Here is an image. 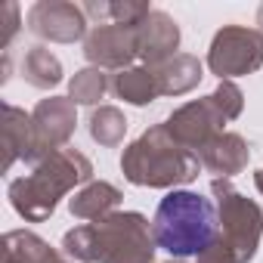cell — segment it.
<instances>
[{
  "label": "cell",
  "instance_id": "obj_10",
  "mask_svg": "<svg viewBox=\"0 0 263 263\" xmlns=\"http://www.w3.org/2000/svg\"><path fill=\"white\" fill-rule=\"evenodd\" d=\"M84 56L93 68L124 71V68H130L134 59H140V28L115 25V22L96 25L84 41Z\"/></svg>",
  "mask_w": 263,
  "mask_h": 263
},
{
  "label": "cell",
  "instance_id": "obj_23",
  "mask_svg": "<svg viewBox=\"0 0 263 263\" xmlns=\"http://www.w3.org/2000/svg\"><path fill=\"white\" fill-rule=\"evenodd\" d=\"M195 263H238V257L229 251V245H226L223 238H217L204 254H198V257H195Z\"/></svg>",
  "mask_w": 263,
  "mask_h": 263
},
{
  "label": "cell",
  "instance_id": "obj_6",
  "mask_svg": "<svg viewBox=\"0 0 263 263\" xmlns=\"http://www.w3.org/2000/svg\"><path fill=\"white\" fill-rule=\"evenodd\" d=\"M263 65V34L245 25H223L208 50V68L220 81L254 74Z\"/></svg>",
  "mask_w": 263,
  "mask_h": 263
},
{
  "label": "cell",
  "instance_id": "obj_16",
  "mask_svg": "<svg viewBox=\"0 0 263 263\" xmlns=\"http://www.w3.org/2000/svg\"><path fill=\"white\" fill-rule=\"evenodd\" d=\"M121 189L105 183V180H93L87 186H81L74 192V198H68V211L78 220H102L108 214H115V208L121 204Z\"/></svg>",
  "mask_w": 263,
  "mask_h": 263
},
{
  "label": "cell",
  "instance_id": "obj_21",
  "mask_svg": "<svg viewBox=\"0 0 263 263\" xmlns=\"http://www.w3.org/2000/svg\"><path fill=\"white\" fill-rule=\"evenodd\" d=\"M211 99H214V105L220 108V115L226 121H235L241 115V108H245V93L238 90L235 81H220L217 90L211 93Z\"/></svg>",
  "mask_w": 263,
  "mask_h": 263
},
{
  "label": "cell",
  "instance_id": "obj_25",
  "mask_svg": "<svg viewBox=\"0 0 263 263\" xmlns=\"http://www.w3.org/2000/svg\"><path fill=\"white\" fill-rule=\"evenodd\" d=\"M257 25H260V28H257V31H260V34H263V7H260V10H257Z\"/></svg>",
  "mask_w": 263,
  "mask_h": 263
},
{
  "label": "cell",
  "instance_id": "obj_5",
  "mask_svg": "<svg viewBox=\"0 0 263 263\" xmlns=\"http://www.w3.org/2000/svg\"><path fill=\"white\" fill-rule=\"evenodd\" d=\"M211 195L220 217V238L238 257V263H251L257 257L263 238V211L254 198L241 195L229 180H211Z\"/></svg>",
  "mask_w": 263,
  "mask_h": 263
},
{
  "label": "cell",
  "instance_id": "obj_13",
  "mask_svg": "<svg viewBox=\"0 0 263 263\" xmlns=\"http://www.w3.org/2000/svg\"><path fill=\"white\" fill-rule=\"evenodd\" d=\"M180 50V25L161 13V10H152L149 19L140 25V59L155 68L167 59H174Z\"/></svg>",
  "mask_w": 263,
  "mask_h": 263
},
{
  "label": "cell",
  "instance_id": "obj_15",
  "mask_svg": "<svg viewBox=\"0 0 263 263\" xmlns=\"http://www.w3.org/2000/svg\"><path fill=\"white\" fill-rule=\"evenodd\" d=\"M152 71H155V81H158V93L161 96H183V93L195 90L201 84V78H204V65L192 53H177L174 59L155 65Z\"/></svg>",
  "mask_w": 263,
  "mask_h": 263
},
{
  "label": "cell",
  "instance_id": "obj_12",
  "mask_svg": "<svg viewBox=\"0 0 263 263\" xmlns=\"http://www.w3.org/2000/svg\"><path fill=\"white\" fill-rule=\"evenodd\" d=\"M198 161L204 171L217 174V180H229L235 174H241L251 161V146L241 134H232V130H223L217 134L201 152H198Z\"/></svg>",
  "mask_w": 263,
  "mask_h": 263
},
{
  "label": "cell",
  "instance_id": "obj_17",
  "mask_svg": "<svg viewBox=\"0 0 263 263\" xmlns=\"http://www.w3.org/2000/svg\"><path fill=\"white\" fill-rule=\"evenodd\" d=\"M111 93L130 105H149L155 102L161 93H158V81H155V71L149 65H130L124 71H118L111 78Z\"/></svg>",
  "mask_w": 263,
  "mask_h": 263
},
{
  "label": "cell",
  "instance_id": "obj_9",
  "mask_svg": "<svg viewBox=\"0 0 263 263\" xmlns=\"http://www.w3.org/2000/svg\"><path fill=\"white\" fill-rule=\"evenodd\" d=\"M34 121V146H37V164L50 158L53 152L65 149L78 127V105L68 96H50L41 99L31 111Z\"/></svg>",
  "mask_w": 263,
  "mask_h": 263
},
{
  "label": "cell",
  "instance_id": "obj_2",
  "mask_svg": "<svg viewBox=\"0 0 263 263\" xmlns=\"http://www.w3.org/2000/svg\"><path fill=\"white\" fill-rule=\"evenodd\" d=\"M93 183V164L78 149H59L41 164H34L31 174L10 183V204L13 211L28 223H44L53 217L59 198H65L71 189Z\"/></svg>",
  "mask_w": 263,
  "mask_h": 263
},
{
  "label": "cell",
  "instance_id": "obj_4",
  "mask_svg": "<svg viewBox=\"0 0 263 263\" xmlns=\"http://www.w3.org/2000/svg\"><path fill=\"white\" fill-rule=\"evenodd\" d=\"M198 171H201L198 155L183 149L164 124L149 127L121 155L124 180L143 189H177L192 183Z\"/></svg>",
  "mask_w": 263,
  "mask_h": 263
},
{
  "label": "cell",
  "instance_id": "obj_7",
  "mask_svg": "<svg viewBox=\"0 0 263 263\" xmlns=\"http://www.w3.org/2000/svg\"><path fill=\"white\" fill-rule=\"evenodd\" d=\"M223 124H226V118L220 115V108L214 105L211 96L192 99V102L180 105V108L171 111V118L164 121V127L171 130V137H174L183 149H189V152H195V155H198L217 134H223Z\"/></svg>",
  "mask_w": 263,
  "mask_h": 263
},
{
  "label": "cell",
  "instance_id": "obj_20",
  "mask_svg": "<svg viewBox=\"0 0 263 263\" xmlns=\"http://www.w3.org/2000/svg\"><path fill=\"white\" fill-rule=\"evenodd\" d=\"M108 74L102 68H81L74 71V78L68 81V99L74 105H96L105 93H108Z\"/></svg>",
  "mask_w": 263,
  "mask_h": 263
},
{
  "label": "cell",
  "instance_id": "obj_19",
  "mask_svg": "<svg viewBox=\"0 0 263 263\" xmlns=\"http://www.w3.org/2000/svg\"><path fill=\"white\" fill-rule=\"evenodd\" d=\"M127 134V118L118 105H99L90 115V140L99 143L102 149H115L124 143Z\"/></svg>",
  "mask_w": 263,
  "mask_h": 263
},
{
  "label": "cell",
  "instance_id": "obj_14",
  "mask_svg": "<svg viewBox=\"0 0 263 263\" xmlns=\"http://www.w3.org/2000/svg\"><path fill=\"white\" fill-rule=\"evenodd\" d=\"M0 254H4V263H71L62 251H56L31 229L7 232L0 241Z\"/></svg>",
  "mask_w": 263,
  "mask_h": 263
},
{
  "label": "cell",
  "instance_id": "obj_18",
  "mask_svg": "<svg viewBox=\"0 0 263 263\" xmlns=\"http://www.w3.org/2000/svg\"><path fill=\"white\" fill-rule=\"evenodd\" d=\"M22 78L37 90H53L62 84V62L47 47H31L22 56Z\"/></svg>",
  "mask_w": 263,
  "mask_h": 263
},
{
  "label": "cell",
  "instance_id": "obj_3",
  "mask_svg": "<svg viewBox=\"0 0 263 263\" xmlns=\"http://www.w3.org/2000/svg\"><path fill=\"white\" fill-rule=\"evenodd\" d=\"M155 245L164 248L174 260L198 257L220 238L217 204L189 189H171L152 220Z\"/></svg>",
  "mask_w": 263,
  "mask_h": 263
},
{
  "label": "cell",
  "instance_id": "obj_24",
  "mask_svg": "<svg viewBox=\"0 0 263 263\" xmlns=\"http://www.w3.org/2000/svg\"><path fill=\"white\" fill-rule=\"evenodd\" d=\"M254 183H257V189H260V195H263V167L254 174Z\"/></svg>",
  "mask_w": 263,
  "mask_h": 263
},
{
  "label": "cell",
  "instance_id": "obj_1",
  "mask_svg": "<svg viewBox=\"0 0 263 263\" xmlns=\"http://www.w3.org/2000/svg\"><path fill=\"white\" fill-rule=\"evenodd\" d=\"M152 223L140 211H115L62 235V254L81 263H155Z\"/></svg>",
  "mask_w": 263,
  "mask_h": 263
},
{
  "label": "cell",
  "instance_id": "obj_22",
  "mask_svg": "<svg viewBox=\"0 0 263 263\" xmlns=\"http://www.w3.org/2000/svg\"><path fill=\"white\" fill-rule=\"evenodd\" d=\"M22 25V16H19V4H13V0H7V4H0V50H7L16 37Z\"/></svg>",
  "mask_w": 263,
  "mask_h": 263
},
{
  "label": "cell",
  "instance_id": "obj_11",
  "mask_svg": "<svg viewBox=\"0 0 263 263\" xmlns=\"http://www.w3.org/2000/svg\"><path fill=\"white\" fill-rule=\"evenodd\" d=\"M16 161L37 164L34 121H31V111L7 102L4 105V174L13 171Z\"/></svg>",
  "mask_w": 263,
  "mask_h": 263
},
{
  "label": "cell",
  "instance_id": "obj_8",
  "mask_svg": "<svg viewBox=\"0 0 263 263\" xmlns=\"http://www.w3.org/2000/svg\"><path fill=\"white\" fill-rule=\"evenodd\" d=\"M28 31L41 41L53 44H74L87 41V13L68 0H37L28 10Z\"/></svg>",
  "mask_w": 263,
  "mask_h": 263
}]
</instances>
